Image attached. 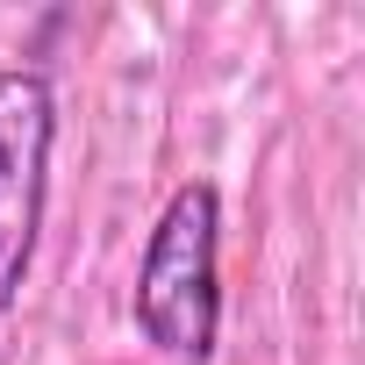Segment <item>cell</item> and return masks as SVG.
<instances>
[{
  "instance_id": "1",
  "label": "cell",
  "mask_w": 365,
  "mask_h": 365,
  "mask_svg": "<svg viewBox=\"0 0 365 365\" xmlns=\"http://www.w3.org/2000/svg\"><path fill=\"white\" fill-rule=\"evenodd\" d=\"M136 329L179 358L201 365L222 329V194L208 179L172 187V201L150 222L143 265H136Z\"/></svg>"
},
{
  "instance_id": "2",
  "label": "cell",
  "mask_w": 365,
  "mask_h": 365,
  "mask_svg": "<svg viewBox=\"0 0 365 365\" xmlns=\"http://www.w3.org/2000/svg\"><path fill=\"white\" fill-rule=\"evenodd\" d=\"M51 143H58V93L36 65H0V315L22 308L43 201H51Z\"/></svg>"
}]
</instances>
